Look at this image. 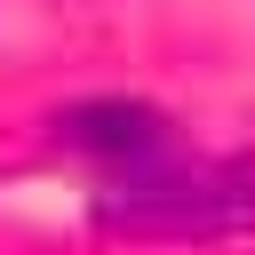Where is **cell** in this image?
Masks as SVG:
<instances>
[{"mask_svg":"<svg viewBox=\"0 0 255 255\" xmlns=\"http://www.w3.org/2000/svg\"><path fill=\"white\" fill-rule=\"evenodd\" d=\"M96 215L112 231H239L255 223V159L215 167H135L96 191Z\"/></svg>","mask_w":255,"mask_h":255,"instance_id":"1","label":"cell"},{"mask_svg":"<svg viewBox=\"0 0 255 255\" xmlns=\"http://www.w3.org/2000/svg\"><path fill=\"white\" fill-rule=\"evenodd\" d=\"M56 135H64L72 151H88V159H120L128 175L151 167V159L167 151V120H159L151 104H120V96H104V104H72V112L56 120Z\"/></svg>","mask_w":255,"mask_h":255,"instance_id":"2","label":"cell"}]
</instances>
